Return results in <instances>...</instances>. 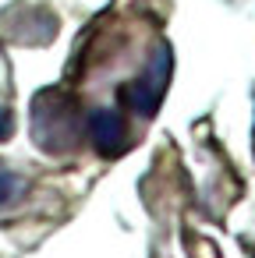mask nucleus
Instances as JSON below:
<instances>
[{"label": "nucleus", "mask_w": 255, "mask_h": 258, "mask_svg": "<svg viewBox=\"0 0 255 258\" xmlns=\"http://www.w3.org/2000/svg\"><path fill=\"white\" fill-rule=\"evenodd\" d=\"M11 127H15V117H11V110H8V106H0V142H4V138L11 135Z\"/></svg>", "instance_id": "39448f33"}, {"label": "nucleus", "mask_w": 255, "mask_h": 258, "mask_svg": "<svg viewBox=\"0 0 255 258\" xmlns=\"http://www.w3.org/2000/svg\"><path fill=\"white\" fill-rule=\"evenodd\" d=\"M167 82H170V50H167V46H156V53L149 57L145 71H142L131 85H124V103H128L135 113L152 117V113L160 110V103H163Z\"/></svg>", "instance_id": "f03ea898"}, {"label": "nucleus", "mask_w": 255, "mask_h": 258, "mask_svg": "<svg viewBox=\"0 0 255 258\" xmlns=\"http://www.w3.org/2000/svg\"><path fill=\"white\" fill-rule=\"evenodd\" d=\"M22 191H25V180L18 173H0V209L11 205V202H18Z\"/></svg>", "instance_id": "20e7f679"}, {"label": "nucleus", "mask_w": 255, "mask_h": 258, "mask_svg": "<svg viewBox=\"0 0 255 258\" xmlns=\"http://www.w3.org/2000/svg\"><path fill=\"white\" fill-rule=\"evenodd\" d=\"M32 138L46 152H68L78 142V106L64 92H43L32 103Z\"/></svg>", "instance_id": "f257e3e1"}, {"label": "nucleus", "mask_w": 255, "mask_h": 258, "mask_svg": "<svg viewBox=\"0 0 255 258\" xmlns=\"http://www.w3.org/2000/svg\"><path fill=\"white\" fill-rule=\"evenodd\" d=\"M85 127H89L92 145L103 156L124 152V145H128V124H124V117L117 110H96V113H89V124Z\"/></svg>", "instance_id": "7ed1b4c3"}]
</instances>
